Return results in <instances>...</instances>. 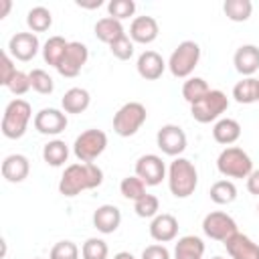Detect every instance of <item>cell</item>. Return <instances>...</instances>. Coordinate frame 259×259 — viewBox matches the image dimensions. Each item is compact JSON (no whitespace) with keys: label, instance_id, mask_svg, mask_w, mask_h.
Returning a JSON list of instances; mask_svg holds the SVG:
<instances>
[{"label":"cell","instance_id":"obj_12","mask_svg":"<svg viewBox=\"0 0 259 259\" xmlns=\"http://www.w3.org/2000/svg\"><path fill=\"white\" fill-rule=\"evenodd\" d=\"M42 51L38 36L34 32H16L10 36L8 40V55L14 57L16 61H32L36 57V53Z\"/></svg>","mask_w":259,"mask_h":259},{"label":"cell","instance_id":"obj_36","mask_svg":"<svg viewBox=\"0 0 259 259\" xmlns=\"http://www.w3.org/2000/svg\"><path fill=\"white\" fill-rule=\"evenodd\" d=\"M134 210L140 219H154L156 214H160L158 212L160 210V200H158V196L146 192L142 198H138L134 202Z\"/></svg>","mask_w":259,"mask_h":259},{"label":"cell","instance_id":"obj_26","mask_svg":"<svg viewBox=\"0 0 259 259\" xmlns=\"http://www.w3.org/2000/svg\"><path fill=\"white\" fill-rule=\"evenodd\" d=\"M67 47H69V40H65L63 36L55 34V36H49V40L42 45V59L47 65L51 67H59L65 53H67Z\"/></svg>","mask_w":259,"mask_h":259},{"label":"cell","instance_id":"obj_44","mask_svg":"<svg viewBox=\"0 0 259 259\" xmlns=\"http://www.w3.org/2000/svg\"><path fill=\"white\" fill-rule=\"evenodd\" d=\"M103 2L101 0H91V2H85V0H77V6H81V8H99Z\"/></svg>","mask_w":259,"mask_h":259},{"label":"cell","instance_id":"obj_11","mask_svg":"<svg viewBox=\"0 0 259 259\" xmlns=\"http://www.w3.org/2000/svg\"><path fill=\"white\" fill-rule=\"evenodd\" d=\"M136 176H140L146 186H158L166 178V164L158 154H144L136 160Z\"/></svg>","mask_w":259,"mask_h":259},{"label":"cell","instance_id":"obj_5","mask_svg":"<svg viewBox=\"0 0 259 259\" xmlns=\"http://www.w3.org/2000/svg\"><path fill=\"white\" fill-rule=\"evenodd\" d=\"M200 61V47L194 40H182L168 59V69L178 79H188Z\"/></svg>","mask_w":259,"mask_h":259},{"label":"cell","instance_id":"obj_17","mask_svg":"<svg viewBox=\"0 0 259 259\" xmlns=\"http://www.w3.org/2000/svg\"><path fill=\"white\" fill-rule=\"evenodd\" d=\"M168 65L164 63L162 55L156 53V51H144L140 57H138V63H136V69H138V75L146 81H156L162 77L164 69Z\"/></svg>","mask_w":259,"mask_h":259},{"label":"cell","instance_id":"obj_46","mask_svg":"<svg viewBox=\"0 0 259 259\" xmlns=\"http://www.w3.org/2000/svg\"><path fill=\"white\" fill-rule=\"evenodd\" d=\"M113 259H136V257H134L130 251H119V253L113 255Z\"/></svg>","mask_w":259,"mask_h":259},{"label":"cell","instance_id":"obj_29","mask_svg":"<svg viewBox=\"0 0 259 259\" xmlns=\"http://www.w3.org/2000/svg\"><path fill=\"white\" fill-rule=\"evenodd\" d=\"M26 24L30 32H45L53 24V14L47 6H32L26 14Z\"/></svg>","mask_w":259,"mask_h":259},{"label":"cell","instance_id":"obj_15","mask_svg":"<svg viewBox=\"0 0 259 259\" xmlns=\"http://www.w3.org/2000/svg\"><path fill=\"white\" fill-rule=\"evenodd\" d=\"M160 26L154 16H136L130 24V38L140 45H150L158 38Z\"/></svg>","mask_w":259,"mask_h":259},{"label":"cell","instance_id":"obj_10","mask_svg":"<svg viewBox=\"0 0 259 259\" xmlns=\"http://www.w3.org/2000/svg\"><path fill=\"white\" fill-rule=\"evenodd\" d=\"M156 144H158V148H160L166 156L178 158V156L186 150L188 140H186V134H184V130H182L180 125H176V123H166V125H162V127L158 130V134H156Z\"/></svg>","mask_w":259,"mask_h":259},{"label":"cell","instance_id":"obj_23","mask_svg":"<svg viewBox=\"0 0 259 259\" xmlns=\"http://www.w3.org/2000/svg\"><path fill=\"white\" fill-rule=\"evenodd\" d=\"M91 103V95L87 89L83 87H71L69 91H65L61 105L65 113H83Z\"/></svg>","mask_w":259,"mask_h":259},{"label":"cell","instance_id":"obj_45","mask_svg":"<svg viewBox=\"0 0 259 259\" xmlns=\"http://www.w3.org/2000/svg\"><path fill=\"white\" fill-rule=\"evenodd\" d=\"M10 8H12V2L10 0H0V18H6L8 12H10Z\"/></svg>","mask_w":259,"mask_h":259},{"label":"cell","instance_id":"obj_33","mask_svg":"<svg viewBox=\"0 0 259 259\" xmlns=\"http://www.w3.org/2000/svg\"><path fill=\"white\" fill-rule=\"evenodd\" d=\"M119 192H121V196L123 198H127V200H138V198H142L144 194H146V182L140 178V176H125L121 182H119Z\"/></svg>","mask_w":259,"mask_h":259},{"label":"cell","instance_id":"obj_49","mask_svg":"<svg viewBox=\"0 0 259 259\" xmlns=\"http://www.w3.org/2000/svg\"><path fill=\"white\" fill-rule=\"evenodd\" d=\"M257 212H259V204H257Z\"/></svg>","mask_w":259,"mask_h":259},{"label":"cell","instance_id":"obj_27","mask_svg":"<svg viewBox=\"0 0 259 259\" xmlns=\"http://www.w3.org/2000/svg\"><path fill=\"white\" fill-rule=\"evenodd\" d=\"M69 158V146L63 142V140H51L45 144L42 148V160L53 166V168H59L67 162Z\"/></svg>","mask_w":259,"mask_h":259},{"label":"cell","instance_id":"obj_40","mask_svg":"<svg viewBox=\"0 0 259 259\" xmlns=\"http://www.w3.org/2000/svg\"><path fill=\"white\" fill-rule=\"evenodd\" d=\"M6 89H8L10 93H14V95H24L28 89H32V87H30V77H28V73L16 71L14 77L10 79V83L6 85Z\"/></svg>","mask_w":259,"mask_h":259},{"label":"cell","instance_id":"obj_4","mask_svg":"<svg viewBox=\"0 0 259 259\" xmlns=\"http://www.w3.org/2000/svg\"><path fill=\"white\" fill-rule=\"evenodd\" d=\"M217 170L225 178H247L253 172V162L243 148L227 146L217 158Z\"/></svg>","mask_w":259,"mask_h":259},{"label":"cell","instance_id":"obj_31","mask_svg":"<svg viewBox=\"0 0 259 259\" xmlns=\"http://www.w3.org/2000/svg\"><path fill=\"white\" fill-rule=\"evenodd\" d=\"M233 97L237 103L249 105L257 101V79L255 77H243L235 87H233Z\"/></svg>","mask_w":259,"mask_h":259},{"label":"cell","instance_id":"obj_47","mask_svg":"<svg viewBox=\"0 0 259 259\" xmlns=\"http://www.w3.org/2000/svg\"><path fill=\"white\" fill-rule=\"evenodd\" d=\"M257 101H259V79H257Z\"/></svg>","mask_w":259,"mask_h":259},{"label":"cell","instance_id":"obj_42","mask_svg":"<svg viewBox=\"0 0 259 259\" xmlns=\"http://www.w3.org/2000/svg\"><path fill=\"white\" fill-rule=\"evenodd\" d=\"M142 259H170V251L164 245L154 243V245H148L142 251Z\"/></svg>","mask_w":259,"mask_h":259},{"label":"cell","instance_id":"obj_19","mask_svg":"<svg viewBox=\"0 0 259 259\" xmlns=\"http://www.w3.org/2000/svg\"><path fill=\"white\" fill-rule=\"evenodd\" d=\"M225 247L231 259H259V245L243 233H235L231 239H227Z\"/></svg>","mask_w":259,"mask_h":259},{"label":"cell","instance_id":"obj_28","mask_svg":"<svg viewBox=\"0 0 259 259\" xmlns=\"http://www.w3.org/2000/svg\"><path fill=\"white\" fill-rule=\"evenodd\" d=\"M223 12L233 22H245L253 14V2L251 0H225Z\"/></svg>","mask_w":259,"mask_h":259},{"label":"cell","instance_id":"obj_35","mask_svg":"<svg viewBox=\"0 0 259 259\" xmlns=\"http://www.w3.org/2000/svg\"><path fill=\"white\" fill-rule=\"evenodd\" d=\"M28 77H30V87H32L36 93H40V95H51V93L55 91V81H53V77H51L45 69H32V71L28 73Z\"/></svg>","mask_w":259,"mask_h":259},{"label":"cell","instance_id":"obj_41","mask_svg":"<svg viewBox=\"0 0 259 259\" xmlns=\"http://www.w3.org/2000/svg\"><path fill=\"white\" fill-rule=\"evenodd\" d=\"M14 73H16V67L12 63V57L8 55V51H4L2 53V61H0V83L6 87L10 83V79L14 77Z\"/></svg>","mask_w":259,"mask_h":259},{"label":"cell","instance_id":"obj_2","mask_svg":"<svg viewBox=\"0 0 259 259\" xmlns=\"http://www.w3.org/2000/svg\"><path fill=\"white\" fill-rule=\"evenodd\" d=\"M198 186V172L188 158H174L168 168V188L176 198H188Z\"/></svg>","mask_w":259,"mask_h":259},{"label":"cell","instance_id":"obj_39","mask_svg":"<svg viewBox=\"0 0 259 259\" xmlns=\"http://www.w3.org/2000/svg\"><path fill=\"white\" fill-rule=\"evenodd\" d=\"M109 51H111V55H113L115 59L127 61V59L134 57V40H132L127 34H123L121 38H117L115 42L109 45Z\"/></svg>","mask_w":259,"mask_h":259},{"label":"cell","instance_id":"obj_24","mask_svg":"<svg viewBox=\"0 0 259 259\" xmlns=\"http://www.w3.org/2000/svg\"><path fill=\"white\" fill-rule=\"evenodd\" d=\"M93 30H95V36H97L101 42H105V45H111V42H115L117 38H121V36L125 34L121 20H115V18H111V16L99 18V20L95 22V28H93Z\"/></svg>","mask_w":259,"mask_h":259},{"label":"cell","instance_id":"obj_43","mask_svg":"<svg viewBox=\"0 0 259 259\" xmlns=\"http://www.w3.org/2000/svg\"><path fill=\"white\" fill-rule=\"evenodd\" d=\"M247 190L255 196H259V170H253L247 176Z\"/></svg>","mask_w":259,"mask_h":259},{"label":"cell","instance_id":"obj_38","mask_svg":"<svg viewBox=\"0 0 259 259\" xmlns=\"http://www.w3.org/2000/svg\"><path fill=\"white\" fill-rule=\"evenodd\" d=\"M49 259H79V247L69 239L59 241L53 245Z\"/></svg>","mask_w":259,"mask_h":259},{"label":"cell","instance_id":"obj_13","mask_svg":"<svg viewBox=\"0 0 259 259\" xmlns=\"http://www.w3.org/2000/svg\"><path fill=\"white\" fill-rule=\"evenodd\" d=\"M34 130L42 136H59L67 127V113L55 107H45L38 113H34Z\"/></svg>","mask_w":259,"mask_h":259},{"label":"cell","instance_id":"obj_50","mask_svg":"<svg viewBox=\"0 0 259 259\" xmlns=\"http://www.w3.org/2000/svg\"><path fill=\"white\" fill-rule=\"evenodd\" d=\"M34 259H40V257H34Z\"/></svg>","mask_w":259,"mask_h":259},{"label":"cell","instance_id":"obj_34","mask_svg":"<svg viewBox=\"0 0 259 259\" xmlns=\"http://www.w3.org/2000/svg\"><path fill=\"white\" fill-rule=\"evenodd\" d=\"M107 255H109V247L99 237H89L81 247L83 259H107Z\"/></svg>","mask_w":259,"mask_h":259},{"label":"cell","instance_id":"obj_9","mask_svg":"<svg viewBox=\"0 0 259 259\" xmlns=\"http://www.w3.org/2000/svg\"><path fill=\"white\" fill-rule=\"evenodd\" d=\"M202 231L208 239L212 241H221L225 243L227 239H231L237 231V223L231 214L223 212V210H212L202 219Z\"/></svg>","mask_w":259,"mask_h":259},{"label":"cell","instance_id":"obj_16","mask_svg":"<svg viewBox=\"0 0 259 259\" xmlns=\"http://www.w3.org/2000/svg\"><path fill=\"white\" fill-rule=\"evenodd\" d=\"M178 235V219L170 212L156 214L150 223V237L158 243H170Z\"/></svg>","mask_w":259,"mask_h":259},{"label":"cell","instance_id":"obj_1","mask_svg":"<svg viewBox=\"0 0 259 259\" xmlns=\"http://www.w3.org/2000/svg\"><path fill=\"white\" fill-rule=\"evenodd\" d=\"M103 170L93 162H77L65 168L59 180V192L63 196H77L85 190H93L101 186Z\"/></svg>","mask_w":259,"mask_h":259},{"label":"cell","instance_id":"obj_25","mask_svg":"<svg viewBox=\"0 0 259 259\" xmlns=\"http://www.w3.org/2000/svg\"><path fill=\"white\" fill-rule=\"evenodd\" d=\"M204 255V243L196 235L180 237L174 247V259H202Z\"/></svg>","mask_w":259,"mask_h":259},{"label":"cell","instance_id":"obj_6","mask_svg":"<svg viewBox=\"0 0 259 259\" xmlns=\"http://www.w3.org/2000/svg\"><path fill=\"white\" fill-rule=\"evenodd\" d=\"M229 107V97L221 89H210L204 97H200L196 103L190 105V115L198 123H210L219 121V117L227 111Z\"/></svg>","mask_w":259,"mask_h":259},{"label":"cell","instance_id":"obj_22","mask_svg":"<svg viewBox=\"0 0 259 259\" xmlns=\"http://www.w3.org/2000/svg\"><path fill=\"white\" fill-rule=\"evenodd\" d=\"M212 138L217 144L231 146L241 138V123L233 117H221L212 127Z\"/></svg>","mask_w":259,"mask_h":259},{"label":"cell","instance_id":"obj_37","mask_svg":"<svg viewBox=\"0 0 259 259\" xmlns=\"http://www.w3.org/2000/svg\"><path fill=\"white\" fill-rule=\"evenodd\" d=\"M107 12L111 18L115 20H123V18H130L134 16L136 12V2L134 0H111L107 4Z\"/></svg>","mask_w":259,"mask_h":259},{"label":"cell","instance_id":"obj_32","mask_svg":"<svg viewBox=\"0 0 259 259\" xmlns=\"http://www.w3.org/2000/svg\"><path fill=\"white\" fill-rule=\"evenodd\" d=\"M208 91H210V87H208V83H206L202 77H188V79L184 81V85H182V97H184L190 105L196 103L200 97H204Z\"/></svg>","mask_w":259,"mask_h":259},{"label":"cell","instance_id":"obj_48","mask_svg":"<svg viewBox=\"0 0 259 259\" xmlns=\"http://www.w3.org/2000/svg\"><path fill=\"white\" fill-rule=\"evenodd\" d=\"M212 259H225V257H221V255H217V257H212Z\"/></svg>","mask_w":259,"mask_h":259},{"label":"cell","instance_id":"obj_14","mask_svg":"<svg viewBox=\"0 0 259 259\" xmlns=\"http://www.w3.org/2000/svg\"><path fill=\"white\" fill-rule=\"evenodd\" d=\"M87 59H89L87 47H85L83 42H79V40H71L69 47H67L65 57H63V61H61V65L57 67V71H59L63 77H69V79H71V77H77V75L81 73V69L85 67Z\"/></svg>","mask_w":259,"mask_h":259},{"label":"cell","instance_id":"obj_21","mask_svg":"<svg viewBox=\"0 0 259 259\" xmlns=\"http://www.w3.org/2000/svg\"><path fill=\"white\" fill-rule=\"evenodd\" d=\"M28 172H30V162L22 154H10L2 160V176H4V180L12 182V184L26 180Z\"/></svg>","mask_w":259,"mask_h":259},{"label":"cell","instance_id":"obj_18","mask_svg":"<svg viewBox=\"0 0 259 259\" xmlns=\"http://www.w3.org/2000/svg\"><path fill=\"white\" fill-rule=\"evenodd\" d=\"M121 225V210L115 204H101L95 208L93 212V227L103 233V235H111L117 231V227Z\"/></svg>","mask_w":259,"mask_h":259},{"label":"cell","instance_id":"obj_3","mask_svg":"<svg viewBox=\"0 0 259 259\" xmlns=\"http://www.w3.org/2000/svg\"><path fill=\"white\" fill-rule=\"evenodd\" d=\"M32 119V107L28 101L16 97L12 99L6 109H4V115H2V134L4 138L8 140H18L26 134L28 130V123Z\"/></svg>","mask_w":259,"mask_h":259},{"label":"cell","instance_id":"obj_8","mask_svg":"<svg viewBox=\"0 0 259 259\" xmlns=\"http://www.w3.org/2000/svg\"><path fill=\"white\" fill-rule=\"evenodd\" d=\"M107 148V136L101 130H85L75 138L73 144V154L79 162H93L97 160Z\"/></svg>","mask_w":259,"mask_h":259},{"label":"cell","instance_id":"obj_30","mask_svg":"<svg viewBox=\"0 0 259 259\" xmlns=\"http://www.w3.org/2000/svg\"><path fill=\"white\" fill-rule=\"evenodd\" d=\"M237 198V186L233 180L223 178L210 186V200L214 204H231Z\"/></svg>","mask_w":259,"mask_h":259},{"label":"cell","instance_id":"obj_20","mask_svg":"<svg viewBox=\"0 0 259 259\" xmlns=\"http://www.w3.org/2000/svg\"><path fill=\"white\" fill-rule=\"evenodd\" d=\"M233 65L243 77H251L259 69V47L241 45L233 55Z\"/></svg>","mask_w":259,"mask_h":259},{"label":"cell","instance_id":"obj_7","mask_svg":"<svg viewBox=\"0 0 259 259\" xmlns=\"http://www.w3.org/2000/svg\"><path fill=\"white\" fill-rule=\"evenodd\" d=\"M146 117L148 111L140 101H127L113 115V132L121 138H130L138 134V130L146 123Z\"/></svg>","mask_w":259,"mask_h":259}]
</instances>
